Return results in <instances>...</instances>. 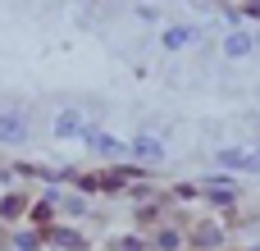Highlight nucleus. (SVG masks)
I'll list each match as a JSON object with an SVG mask.
<instances>
[{
  "instance_id": "f257e3e1",
  "label": "nucleus",
  "mask_w": 260,
  "mask_h": 251,
  "mask_svg": "<svg viewBox=\"0 0 260 251\" xmlns=\"http://www.w3.org/2000/svg\"><path fill=\"white\" fill-rule=\"evenodd\" d=\"M27 133H32L27 114H18V110H5V114H0V142H5V146H18V142H27Z\"/></svg>"
},
{
  "instance_id": "f03ea898",
  "label": "nucleus",
  "mask_w": 260,
  "mask_h": 251,
  "mask_svg": "<svg viewBox=\"0 0 260 251\" xmlns=\"http://www.w3.org/2000/svg\"><path fill=\"white\" fill-rule=\"evenodd\" d=\"M128 155H137L142 165H160V160H165V142H160V137H151V133H142V137L128 146Z\"/></svg>"
},
{
  "instance_id": "7ed1b4c3",
  "label": "nucleus",
  "mask_w": 260,
  "mask_h": 251,
  "mask_svg": "<svg viewBox=\"0 0 260 251\" xmlns=\"http://www.w3.org/2000/svg\"><path fill=\"white\" fill-rule=\"evenodd\" d=\"M219 165H229V169H242V174H256V169H260L256 151H247V146H224V151H219Z\"/></svg>"
},
{
  "instance_id": "20e7f679",
  "label": "nucleus",
  "mask_w": 260,
  "mask_h": 251,
  "mask_svg": "<svg viewBox=\"0 0 260 251\" xmlns=\"http://www.w3.org/2000/svg\"><path fill=\"white\" fill-rule=\"evenodd\" d=\"M87 128V119L78 114V110H64V114H55V137H78Z\"/></svg>"
},
{
  "instance_id": "39448f33",
  "label": "nucleus",
  "mask_w": 260,
  "mask_h": 251,
  "mask_svg": "<svg viewBox=\"0 0 260 251\" xmlns=\"http://www.w3.org/2000/svg\"><path fill=\"white\" fill-rule=\"evenodd\" d=\"M192 41H197V27H183V23L178 27H165V50H187Z\"/></svg>"
},
{
  "instance_id": "423d86ee",
  "label": "nucleus",
  "mask_w": 260,
  "mask_h": 251,
  "mask_svg": "<svg viewBox=\"0 0 260 251\" xmlns=\"http://www.w3.org/2000/svg\"><path fill=\"white\" fill-rule=\"evenodd\" d=\"M251 46H256V41H251L247 32H233V37L224 41V55H229V59H242V55H251Z\"/></svg>"
},
{
  "instance_id": "0eeeda50",
  "label": "nucleus",
  "mask_w": 260,
  "mask_h": 251,
  "mask_svg": "<svg viewBox=\"0 0 260 251\" xmlns=\"http://www.w3.org/2000/svg\"><path fill=\"white\" fill-rule=\"evenodd\" d=\"M91 146H96L101 155H114V160H119V155H128V146H123V142H114V137H101V133H91Z\"/></svg>"
}]
</instances>
